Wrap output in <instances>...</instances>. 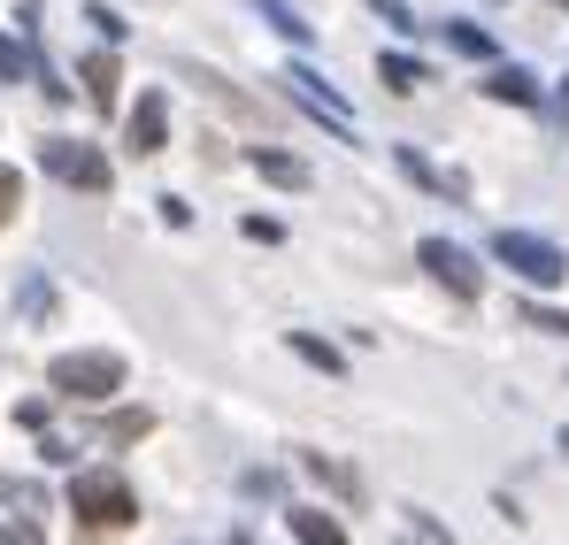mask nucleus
I'll return each mask as SVG.
<instances>
[{
    "label": "nucleus",
    "mask_w": 569,
    "mask_h": 545,
    "mask_svg": "<svg viewBox=\"0 0 569 545\" xmlns=\"http://www.w3.org/2000/svg\"><path fill=\"white\" fill-rule=\"evenodd\" d=\"M0 545H47V538H39L31 523H8V531H0Z\"/></svg>",
    "instance_id": "obj_16"
},
{
    "label": "nucleus",
    "mask_w": 569,
    "mask_h": 545,
    "mask_svg": "<svg viewBox=\"0 0 569 545\" xmlns=\"http://www.w3.org/2000/svg\"><path fill=\"white\" fill-rule=\"evenodd\" d=\"M292 354H300V362H316L323 376H339V354H331L323 339H292Z\"/></svg>",
    "instance_id": "obj_13"
},
{
    "label": "nucleus",
    "mask_w": 569,
    "mask_h": 545,
    "mask_svg": "<svg viewBox=\"0 0 569 545\" xmlns=\"http://www.w3.org/2000/svg\"><path fill=\"white\" fill-rule=\"evenodd\" d=\"M254 170L270 184H308V162H292V154H270V147H254Z\"/></svg>",
    "instance_id": "obj_9"
},
{
    "label": "nucleus",
    "mask_w": 569,
    "mask_h": 545,
    "mask_svg": "<svg viewBox=\"0 0 569 545\" xmlns=\"http://www.w3.org/2000/svg\"><path fill=\"white\" fill-rule=\"evenodd\" d=\"M70 507L100 523V531H116V523H131L139 515V499H131V484L116 476V468H86V476H70Z\"/></svg>",
    "instance_id": "obj_1"
},
{
    "label": "nucleus",
    "mask_w": 569,
    "mask_h": 545,
    "mask_svg": "<svg viewBox=\"0 0 569 545\" xmlns=\"http://www.w3.org/2000/svg\"><path fill=\"white\" fill-rule=\"evenodd\" d=\"M292 538L300 545H347V531H339L323 507H292Z\"/></svg>",
    "instance_id": "obj_8"
},
{
    "label": "nucleus",
    "mask_w": 569,
    "mask_h": 545,
    "mask_svg": "<svg viewBox=\"0 0 569 545\" xmlns=\"http://www.w3.org/2000/svg\"><path fill=\"white\" fill-rule=\"evenodd\" d=\"M0 78H23V47L16 39H0Z\"/></svg>",
    "instance_id": "obj_15"
},
{
    "label": "nucleus",
    "mask_w": 569,
    "mask_h": 545,
    "mask_svg": "<svg viewBox=\"0 0 569 545\" xmlns=\"http://www.w3.org/2000/svg\"><path fill=\"white\" fill-rule=\"evenodd\" d=\"M385 85H392V92H416V85H423V70H416L408 54H385Z\"/></svg>",
    "instance_id": "obj_11"
},
{
    "label": "nucleus",
    "mask_w": 569,
    "mask_h": 545,
    "mask_svg": "<svg viewBox=\"0 0 569 545\" xmlns=\"http://www.w3.org/2000/svg\"><path fill=\"white\" fill-rule=\"evenodd\" d=\"M16 208H23V178H16V170H0V223H8Z\"/></svg>",
    "instance_id": "obj_14"
},
{
    "label": "nucleus",
    "mask_w": 569,
    "mask_h": 545,
    "mask_svg": "<svg viewBox=\"0 0 569 545\" xmlns=\"http://www.w3.org/2000/svg\"><path fill=\"white\" fill-rule=\"evenodd\" d=\"M47 384L62 392V400H108V392H123V354H62V362L47 369Z\"/></svg>",
    "instance_id": "obj_2"
},
{
    "label": "nucleus",
    "mask_w": 569,
    "mask_h": 545,
    "mask_svg": "<svg viewBox=\"0 0 569 545\" xmlns=\"http://www.w3.org/2000/svg\"><path fill=\"white\" fill-rule=\"evenodd\" d=\"M485 92H492V100H531V92H539V85H531L523 70H500V78H492V85H485Z\"/></svg>",
    "instance_id": "obj_12"
},
{
    "label": "nucleus",
    "mask_w": 569,
    "mask_h": 545,
    "mask_svg": "<svg viewBox=\"0 0 569 545\" xmlns=\"http://www.w3.org/2000/svg\"><path fill=\"white\" fill-rule=\"evenodd\" d=\"M492 254L523 276V284H562V276H569V254H562V246H547V239H531V231H500Z\"/></svg>",
    "instance_id": "obj_3"
},
{
    "label": "nucleus",
    "mask_w": 569,
    "mask_h": 545,
    "mask_svg": "<svg viewBox=\"0 0 569 545\" xmlns=\"http://www.w3.org/2000/svg\"><path fill=\"white\" fill-rule=\"evenodd\" d=\"M47 170H54L62 184H86V192L108 184V162H100L93 147H78V139H47Z\"/></svg>",
    "instance_id": "obj_5"
},
{
    "label": "nucleus",
    "mask_w": 569,
    "mask_h": 545,
    "mask_svg": "<svg viewBox=\"0 0 569 545\" xmlns=\"http://www.w3.org/2000/svg\"><path fill=\"white\" fill-rule=\"evenodd\" d=\"M100 438H108V446H131V438H147V407H139V415H108V423H100Z\"/></svg>",
    "instance_id": "obj_10"
},
{
    "label": "nucleus",
    "mask_w": 569,
    "mask_h": 545,
    "mask_svg": "<svg viewBox=\"0 0 569 545\" xmlns=\"http://www.w3.org/2000/svg\"><path fill=\"white\" fill-rule=\"evenodd\" d=\"M78 78H86V100L108 115V108H116V85H123V78H116V54H86V62H78Z\"/></svg>",
    "instance_id": "obj_7"
},
{
    "label": "nucleus",
    "mask_w": 569,
    "mask_h": 545,
    "mask_svg": "<svg viewBox=\"0 0 569 545\" xmlns=\"http://www.w3.org/2000/svg\"><path fill=\"white\" fill-rule=\"evenodd\" d=\"M123 139H131V154H162V92H147V100L131 108Z\"/></svg>",
    "instance_id": "obj_6"
},
{
    "label": "nucleus",
    "mask_w": 569,
    "mask_h": 545,
    "mask_svg": "<svg viewBox=\"0 0 569 545\" xmlns=\"http://www.w3.org/2000/svg\"><path fill=\"white\" fill-rule=\"evenodd\" d=\"M416 254H423V270L439 276L447 292H462V300H477V292H485V270H477V262L462 254V246H447V239H423Z\"/></svg>",
    "instance_id": "obj_4"
}]
</instances>
